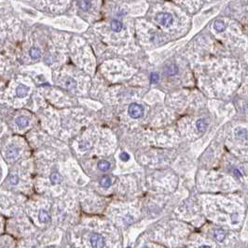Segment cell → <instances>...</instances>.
Wrapping results in <instances>:
<instances>
[{"label":"cell","mask_w":248,"mask_h":248,"mask_svg":"<svg viewBox=\"0 0 248 248\" xmlns=\"http://www.w3.org/2000/svg\"><path fill=\"white\" fill-rule=\"evenodd\" d=\"M144 248H146V247H144Z\"/></svg>","instance_id":"4316f807"},{"label":"cell","mask_w":248,"mask_h":248,"mask_svg":"<svg viewBox=\"0 0 248 248\" xmlns=\"http://www.w3.org/2000/svg\"><path fill=\"white\" fill-rule=\"evenodd\" d=\"M149 78H150V81L152 83H157L159 81V79H160V76H159L158 73H151Z\"/></svg>","instance_id":"44dd1931"},{"label":"cell","mask_w":248,"mask_h":248,"mask_svg":"<svg viewBox=\"0 0 248 248\" xmlns=\"http://www.w3.org/2000/svg\"><path fill=\"white\" fill-rule=\"evenodd\" d=\"M29 123V121L26 117L24 116H20L16 119V124L21 127V128H23V127H26Z\"/></svg>","instance_id":"8fae6325"},{"label":"cell","mask_w":248,"mask_h":248,"mask_svg":"<svg viewBox=\"0 0 248 248\" xmlns=\"http://www.w3.org/2000/svg\"><path fill=\"white\" fill-rule=\"evenodd\" d=\"M91 245L92 248H104L105 239L99 233H93L91 236Z\"/></svg>","instance_id":"3957f363"},{"label":"cell","mask_w":248,"mask_h":248,"mask_svg":"<svg viewBox=\"0 0 248 248\" xmlns=\"http://www.w3.org/2000/svg\"><path fill=\"white\" fill-rule=\"evenodd\" d=\"M29 92V88L25 85H19L16 89V94L19 96V97H24L28 94Z\"/></svg>","instance_id":"8992f818"},{"label":"cell","mask_w":248,"mask_h":248,"mask_svg":"<svg viewBox=\"0 0 248 248\" xmlns=\"http://www.w3.org/2000/svg\"><path fill=\"white\" fill-rule=\"evenodd\" d=\"M47 248H53V247H47Z\"/></svg>","instance_id":"484cf974"},{"label":"cell","mask_w":248,"mask_h":248,"mask_svg":"<svg viewBox=\"0 0 248 248\" xmlns=\"http://www.w3.org/2000/svg\"><path fill=\"white\" fill-rule=\"evenodd\" d=\"M20 154V149L17 147H10L6 151V158L7 160H14Z\"/></svg>","instance_id":"277c9868"},{"label":"cell","mask_w":248,"mask_h":248,"mask_svg":"<svg viewBox=\"0 0 248 248\" xmlns=\"http://www.w3.org/2000/svg\"><path fill=\"white\" fill-rule=\"evenodd\" d=\"M122 22L118 20H113L110 23V27L114 32H120L122 29Z\"/></svg>","instance_id":"30bf717a"},{"label":"cell","mask_w":248,"mask_h":248,"mask_svg":"<svg viewBox=\"0 0 248 248\" xmlns=\"http://www.w3.org/2000/svg\"><path fill=\"white\" fill-rule=\"evenodd\" d=\"M214 28L215 30H216L217 32L221 33L226 29V24L223 21H216L214 22Z\"/></svg>","instance_id":"7c38bea8"},{"label":"cell","mask_w":248,"mask_h":248,"mask_svg":"<svg viewBox=\"0 0 248 248\" xmlns=\"http://www.w3.org/2000/svg\"><path fill=\"white\" fill-rule=\"evenodd\" d=\"M120 158H121L122 161H129V159H130V155H129L127 152H122L121 155H120Z\"/></svg>","instance_id":"7402d4cb"},{"label":"cell","mask_w":248,"mask_h":248,"mask_svg":"<svg viewBox=\"0 0 248 248\" xmlns=\"http://www.w3.org/2000/svg\"><path fill=\"white\" fill-rule=\"evenodd\" d=\"M29 54L30 56L33 58V59H37L40 57L41 55V52H40V50L38 48H36V47H32L29 51Z\"/></svg>","instance_id":"e0dca14e"},{"label":"cell","mask_w":248,"mask_h":248,"mask_svg":"<svg viewBox=\"0 0 248 248\" xmlns=\"http://www.w3.org/2000/svg\"><path fill=\"white\" fill-rule=\"evenodd\" d=\"M8 181L11 185H17L18 182H19V177L18 176L16 175H11L9 177H8Z\"/></svg>","instance_id":"ffe728a7"},{"label":"cell","mask_w":248,"mask_h":248,"mask_svg":"<svg viewBox=\"0 0 248 248\" xmlns=\"http://www.w3.org/2000/svg\"><path fill=\"white\" fill-rule=\"evenodd\" d=\"M38 219L41 223H48L50 221V215L45 210H40L38 213Z\"/></svg>","instance_id":"9c48e42d"},{"label":"cell","mask_w":248,"mask_h":248,"mask_svg":"<svg viewBox=\"0 0 248 248\" xmlns=\"http://www.w3.org/2000/svg\"><path fill=\"white\" fill-rule=\"evenodd\" d=\"M77 5L82 10H87L92 6V3L89 1H79V2H77Z\"/></svg>","instance_id":"ac0fdd59"},{"label":"cell","mask_w":248,"mask_h":248,"mask_svg":"<svg viewBox=\"0 0 248 248\" xmlns=\"http://www.w3.org/2000/svg\"><path fill=\"white\" fill-rule=\"evenodd\" d=\"M234 174H235V175H238L239 176H242V174H241V173H240V172H239L237 169H235V170H234Z\"/></svg>","instance_id":"cb8c5ba5"},{"label":"cell","mask_w":248,"mask_h":248,"mask_svg":"<svg viewBox=\"0 0 248 248\" xmlns=\"http://www.w3.org/2000/svg\"><path fill=\"white\" fill-rule=\"evenodd\" d=\"M50 179H51L52 184L53 185H57L62 182V176L58 173H52L50 176Z\"/></svg>","instance_id":"5bb4252c"},{"label":"cell","mask_w":248,"mask_h":248,"mask_svg":"<svg viewBox=\"0 0 248 248\" xmlns=\"http://www.w3.org/2000/svg\"><path fill=\"white\" fill-rule=\"evenodd\" d=\"M178 73V67L176 64H171L166 67V74L168 76H175Z\"/></svg>","instance_id":"9a60e30c"},{"label":"cell","mask_w":248,"mask_h":248,"mask_svg":"<svg viewBox=\"0 0 248 248\" xmlns=\"http://www.w3.org/2000/svg\"><path fill=\"white\" fill-rule=\"evenodd\" d=\"M247 131L246 129L245 128H237L235 130V136L238 138V139H241V140H244V139H246L247 138Z\"/></svg>","instance_id":"52a82bcc"},{"label":"cell","mask_w":248,"mask_h":248,"mask_svg":"<svg viewBox=\"0 0 248 248\" xmlns=\"http://www.w3.org/2000/svg\"><path fill=\"white\" fill-rule=\"evenodd\" d=\"M65 86H66L67 88L74 89V88H76V86H77V83H76V81H75L73 78H71V77H68V78L66 79Z\"/></svg>","instance_id":"d6986e66"},{"label":"cell","mask_w":248,"mask_h":248,"mask_svg":"<svg viewBox=\"0 0 248 248\" xmlns=\"http://www.w3.org/2000/svg\"><path fill=\"white\" fill-rule=\"evenodd\" d=\"M97 166H98V169L99 170H101L103 172H106V171L109 170V168H110V162L107 161H105V160L104 161H100L98 162Z\"/></svg>","instance_id":"4fadbf2b"},{"label":"cell","mask_w":248,"mask_h":248,"mask_svg":"<svg viewBox=\"0 0 248 248\" xmlns=\"http://www.w3.org/2000/svg\"><path fill=\"white\" fill-rule=\"evenodd\" d=\"M214 236L217 242H223L226 238V232L222 229H217L214 231Z\"/></svg>","instance_id":"ba28073f"},{"label":"cell","mask_w":248,"mask_h":248,"mask_svg":"<svg viewBox=\"0 0 248 248\" xmlns=\"http://www.w3.org/2000/svg\"><path fill=\"white\" fill-rule=\"evenodd\" d=\"M199 248H211V247H210L209 246H201V247H199Z\"/></svg>","instance_id":"d4e9b609"},{"label":"cell","mask_w":248,"mask_h":248,"mask_svg":"<svg viewBox=\"0 0 248 248\" xmlns=\"http://www.w3.org/2000/svg\"><path fill=\"white\" fill-rule=\"evenodd\" d=\"M89 146H90V145H89V143H87V142H83L82 144L79 145V148H80L81 150H86V149L89 148Z\"/></svg>","instance_id":"603a6c76"},{"label":"cell","mask_w":248,"mask_h":248,"mask_svg":"<svg viewBox=\"0 0 248 248\" xmlns=\"http://www.w3.org/2000/svg\"><path fill=\"white\" fill-rule=\"evenodd\" d=\"M157 22L164 27H169L173 24L174 22V18L172 16V14L168 13V12H161L159 13L156 17Z\"/></svg>","instance_id":"7a4b0ae2"},{"label":"cell","mask_w":248,"mask_h":248,"mask_svg":"<svg viewBox=\"0 0 248 248\" xmlns=\"http://www.w3.org/2000/svg\"><path fill=\"white\" fill-rule=\"evenodd\" d=\"M111 184H112V180H111V178H110L109 176H103V177L101 178V180H100V185L103 186V187L107 188V187H109V186H111Z\"/></svg>","instance_id":"2e32d148"},{"label":"cell","mask_w":248,"mask_h":248,"mask_svg":"<svg viewBox=\"0 0 248 248\" xmlns=\"http://www.w3.org/2000/svg\"><path fill=\"white\" fill-rule=\"evenodd\" d=\"M196 127L199 132L203 133L206 131L207 127H208V122L205 119H200L196 122Z\"/></svg>","instance_id":"5b68a950"},{"label":"cell","mask_w":248,"mask_h":248,"mask_svg":"<svg viewBox=\"0 0 248 248\" xmlns=\"http://www.w3.org/2000/svg\"><path fill=\"white\" fill-rule=\"evenodd\" d=\"M128 114L132 119L142 118L144 115V107L139 104L133 103V104L130 105V107L128 108Z\"/></svg>","instance_id":"6da1fadb"}]
</instances>
